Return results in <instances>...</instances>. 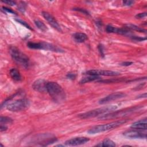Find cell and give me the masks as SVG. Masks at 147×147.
<instances>
[{"label": "cell", "mask_w": 147, "mask_h": 147, "mask_svg": "<svg viewBox=\"0 0 147 147\" xmlns=\"http://www.w3.org/2000/svg\"><path fill=\"white\" fill-rule=\"evenodd\" d=\"M146 93H144L143 94H141V95L138 96L137 98H146Z\"/></svg>", "instance_id": "obj_36"}, {"label": "cell", "mask_w": 147, "mask_h": 147, "mask_svg": "<svg viewBox=\"0 0 147 147\" xmlns=\"http://www.w3.org/2000/svg\"><path fill=\"white\" fill-rule=\"evenodd\" d=\"M90 139L86 137H78L67 140L64 144L67 146H77L86 144Z\"/></svg>", "instance_id": "obj_12"}, {"label": "cell", "mask_w": 147, "mask_h": 147, "mask_svg": "<svg viewBox=\"0 0 147 147\" xmlns=\"http://www.w3.org/2000/svg\"><path fill=\"white\" fill-rule=\"evenodd\" d=\"M133 62H124V63H122L121 64V66H130L131 64H132Z\"/></svg>", "instance_id": "obj_35"}, {"label": "cell", "mask_w": 147, "mask_h": 147, "mask_svg": "<svg viewBox=\"0 0 147 147\" xmlns=\"http://www.w3.org/2000/svg\"><path fill=\"white\" fill-rule=\"evenodd\" d=\"M27 46L31 49L34 50H44L56 52H63L64 51L58 46L47 42H29Z\"/></svg>", "instance_id": "obj_5"}, {"label": "cell", "mask_w": 147, "mask_h": 147, "mask_svg": "<svg viewBox=\"0 0 147 147\" xmlns=\"http://www.w3.org/2000/svg\"><path fill=\"white\" fill-rule=\"evenodd\" d=\"M126 121H127L126 119H122V120L113 122L109 124L94 126L92 127L90 129H89L87 131V132L89 134H95V133L107 131L109 130H112L122 125V124L126 122Z\"/></svg>", "instance_id": "obj_3"}, {"label": "cell", "mask_w": 147, "mask_h": 147, "mask_svg": "<svg viewBox=\"0 0 147 147\" xmlns=\"http://www.w3.org/2000/svg\"><path fill=\"white\" fill-rule=\"evenodd\" d=\"M2 2L8 5H10V6H15L16 5V3L15 1H9V0H8V1H3Z\"/></svg>", "instance_id": "obj_27"}, {"label": "cell", "mask_w": 147, "mask_h": 147, "mask_svg": "<svg viewBox=\"0 0 147 147\" xmlns=\"http://www.w3.org/2000/svg\"><path fill=\"white\" fill-rule=\"evenodd\" d=\"M3 10H4V11L7 12H8L9 13H12V14H16V12L15 11H13L12 9H9L8 8H7V7H3Z\"/></svg>", "instance_id": "obj_31"}, {"label": "cell", "mask_w": 147, "mask_h": 147, "mask_svg": "<svg viewBox=\"0 0 147 147\" xmlns=\"http://www.w3.org/2000/svg\"><path fill=\"white\" fill-rule=\"evenodd\" d=\"M30 105V101L26 98H21L7 104V109L11 111L18 112L26 110Z\"/></svg>", "instance_id": "obj_6"}, {"label": "cell", "mask_w": 147, "mask_h": 147, "mask_svg": "<svg viewBox=\"0 0 147 147\" xmlns=\"http://www.w3.org/2000/svg\"><path fill=\"white\" fill-rule=\"evenodd\" d=\"M47 81L44 79H39L35 81L32 85V88L36 91L39 93L47 92Z\"/></svg>", "instance_id": "obj_13"}, {"label": "cell", "mask_w": 147, "mask_h": 147, "mask_svg": "<svg viewBox=\"0 0 147 147\" xmlns=\"http://www.w3.org/2000/svg\"><path fill=\"white\" fill-rule=\"evenodd\" d=\"M97 146H109V147H113L115 146L116 145L115 142L112 141L109 138H107L104 140L102 142H101L100 144L97 145Z\"/></svg>", "instance_id": "obj_19"}, {"label": "cell", "mask_w": 147, "mask_h": 147, "mask_svg": "<svg viewBox=\"0 0 147 147\" xmlns=\"http://www.w3.org/2000/svg\"><path fill=\"white\" fill-rule=\"evenodd\" d=\"M98 50L100 52V54L102 56H104V53H103V46L102 44H99L98 47Z\"/></svg>", "instance_id": "obj_32"}, {"label": "cell", "mask_w": 147, "mask_h": 147, "mask_svg": "<svg viewBox=\"0 0 147 147\" xmlns=\"http://www.w3.org/2000/svg\"><path fill=\"white\" fill-rule=\"evenodd\" d=\"M9 52L12 59L21 67L28 68L30 64L29 58L19 49L15 46H11L9 48Z\"/></svg>", "instance_id": "obj_2"}, {"label": "cell", "mask_w": 147, "mask_h": 147, "mask_svg": "<svg viewBox=\"0 0 147 147\" xmlns=\"http://www.w3.org/2000/svg\"><path fill=\"white\" fill-rule=\"evenodd\" d=\"M124 136L129 138H146V130L134 129L129 130L124 133Z\"/></svg>", "instance_id": "obj_8"}, {"label": "cell", "mask_w": 147, "mask_h": 147, "mask_svg": "<svg viewBox=\"0 0 147 147\" xmlns=\"http://www.w3.org/2000/svg\"><path fill=\"white\" fill-rule=\"evenodd\" d=\"M86 74L88 75H103L108 77H115L120 75V73L116 71L109 70H90L87 71Z\"/></svg>", "instance_id": "obj_9"}, {"label": "cell", "mask_w": 147, "mask_h": 147, "mask_svg": "<svg viewBox=\"0 0 147 147\" xmlns=\"http://www.w3.org/2000/svg\"><path fill=\"white\" fill-rule=\"evenodd\" d=\"M67 77L69 79H74L76 77V75L74 74H72V73H68L67 75Z\"/></svg>", "instance_id": "obj_34"}, {"label": "cell", "mask_w": 147, "mask_h": 147, "mask_svg": "<svg viewBox=\"0 0 147 147\" xmlns=\"http://www.w3.org/2000/svg\"><path fill=\"white\" fill-rule=\"evenodd\" d=\"M117 108V105H111L108 106H105L99 107L96 109H94L89 111H87L84 113L79 114L78 115V117L81 118L86 119V118H93L95 117L98 115H99L101 114H103L105 113L110 112L112 111H114L116 110Z\"/></svg>", "instance_id": "obj_4"}, {"label": "cell", "mask_w": 147, "mask_h": 147, "mask_svg": "<svg viewBox=\"0 0 147 147\" xmlns=\"http://www.w3.org/2000/svg\"><path fill=\"white\" fill-rule=\"evenodd\" d=\"M42 15L43 17L46 19V20L56 30L58 31L62 32V28L57 21V20L55 19V18L50 13L47 12H42Z\"/></svg>", "instance_id": "obj_11"}, {"label": "cell", "mask_w": 147, "mask_h": 147, "mask_svg": "<svg viewBox=\"0 0 147 147\" xmlns=\"http://www.w3.org/2000/svg\"><path fill=\"white\" fill-rule=\"evenodd\" d=\"M10 75L11 78L15 81L17 82H20L22 80L21 75L19 70L16 68H12L10 70Z\"/></svg>", "instance_id": "obj_17"}, {"label": "cell", "mask_w": 147, "mask_h": 147, "mask_svg": "<svg viewBox=\"0 0 147 147\" xmlns=\"http://www.w3.org/2000/svg\"><path fill=\"white\" fill-rule=\"evenodd\" d=\"M74 11H79V12H81L86 15H89V13L86 11L85 9H81V8H74Z\"/></svg>", "instance_id": "obj_28"}, {"label": "cell", "mask_w": 147, "mask_h": 147, "mask_svg": "<svg viewBox=\"0 0 147 147\" xmlns=\"http://www.w3.org/2000/svg\"><path fill=\"white\" fill-rule=\"evenodd\" d=\"M122 3H123L124 5L128 6V7L132 6L134 4V1H124Z\"/></svg>", "instance_id": "obj_29"}, {"label": "cell", "mask_w": 147, "mask_h": 147, "mask_svg": "<svg viewBox=\"0 0 147 147\" xmlns=\"http://www.w3.org/2000/svg\"><path fill=\"white\" fill-rule=\"evenodd\" d=\"M47 93L55 102H62L66 99V95L64 90L56 82H47Z\"/></svg>", "instance_id": "obj_1"}, {"label": "cell", "mask_w": 147, "mask_h": 147, "mask_svg": "<svg viewBox=\"0 0 147 147\" xmlns=\"http://www.w3.org/2000/svg\"><path fill=\"white\" fill-rule=\"evenodd\" d=\"M73 38L74 40L78 43H83L87 39L88 36L84 33L81 32H77L73 35Z\"/></svg>", "instance_id": "obj_16"}, {"label": "cell", "mask_w": 147, "mask_h": 147, "mask_svg": "<svg viewBox=\"0 0 147 147\" xmlns=\"http://www.w3.org/2000/svg\"><path fill=\"white\" fill-rule=\"evenodd\" d=\"M106 31L107 33H115L122 35H126L130 34V31L126 28H118L111 26H107L106 28Z\"/></svg>", "instance_id": "obj_14"}, {"label": "cell", "mask_w": 147, "mask_h": 147, "mask_svg": "<svg viewBox=\"0 0 147 147\" xmlns=\"http://www.w3.org/2000/svg\"><path fill=\"white\" fill-rule=\"evenodd\" d=\"M16 21H17L19 23L21 24V25L24 26V27H26L28 29H29V30H32V28H31V27L28 24V23H27L25 22L24 21H23V20H21V19H16Z\"/></svg>", "instance_id": "obj_24"}, {"label": "cell", "mask_w": 147, "mask_h": 147, "mask_svg": "<svg viewBox=\"0 0 147 147\" xmlns=\"http://www.w3.org/2000/svg\"><path fill=\"white\" fill-rule=\"evenodd\" d=\"M19 11H20L22 12H24L26 11V5L24 3L21 2L19 5Z\"/></svg>", "instance_id": "obj_26"}, {"label": "cell", "mask_w": 147, "mask_h": 147, "mask_svg": "<svg viewBox=\"0 0 147 147\" xmlns=\"http://www.w3.org/2000/svg\"><path fill=\"white\" fill-rule=\"evenodd\" d=\"M126 96V94L124 93L121 92H117V93H114L111 94H109L107 95L106 97L101 99L99 101V103L101 105L105 104L107 103H109L110 102H111L113 101H115L118 99L122 98Z\"/></svg>", "instance_id": "obj_10"}, {"label": "cell", "mask_w": 147, "mask_h": 147, "mask_svg": "<svg viewBox=\"0 0 147 147\" xmlns=\"http://www.w3.org/2000/svg\"><path fill=\"white\" fill-rule=\"evenodd\" d=\"M99 79H101V78L99 76L89 75V77H85V78H83L81 81V83H88V82H90L94 81H96V80Z\"/></svg>", "instance_id": "obj_20"}, {"label": "cell", "mask_w": 147, "mask_h": 147, "mask_svg": "<svg viewBox=\"0 0 147 147\" xmlns=\"http://www.w3.org/2000/svg\"><path fill=\"white\" fill-rule=\"evenodd\" d=\"M8 128L7 126L4 125V124H1V127H0V130H1V132H3L4 131H6L7 130Z\"/></svg>", "instance_id": "obj_33"}, {"label": "cell", "mask_w": 147, "mask_h": 147, "mask_svg": "<svg viewBox=\"0 0 147 147\" xmlns=\"http://www.w3.org/2000/svg\"><path fill=\"white\" fill-rule=\"evenodd\" d=\"M136 108L137 107H133V108H130V109H128L121 110L112 112L110 113L103 114V115H101V117H99L98 118V119L100 120H107V119H110L117 118L118 117L125 116V115L129 114L131 112L135 110Z\"/></svg>", "instance_id": "obj_7"}, {"label": "cell", "mask_w": 147, "mask_h": 147, "mask_svg": "<svg viewBox=\"0 0 147 147\" xmlns=\"http://www.w3.org/2000/svg\"><path fill=\"white\" fill-rule=\"evenodd\" d=\"M124 79H108V80H102V81H98V82H101V83H117V82H124Z\"/></svg>", "instance_id": "obj_23"}, {"label": "cell", "mask_w": 147, "mask_h": 147, "mask_svg": "<svg viewBox=\"0 0 147 147\" xmlns=\"http://www.w3.org/2000/svg\"><path fill=\"white\" fill-rule=\"evenodd\" d=\"M131 39L133 40H136V41H138V42H141V41H144L146 40V38H142V37H140V36H131Z\"/></svg>", "instance_id": "obj_25"}, {"label": "cell", "mask_w": 147, "mask_h": 147, "mask_svg": "<svg viewBox=\"0 0 147 147\" xmlns=\"http://www.w3.org/2000/svg\"><path fill=\"white\" fill-rule=\"evenodd\" d=\"M0 122H1V124H11L13 122V119L9 117H4L1 116V119H0Z\"/></svg>", "instance_id": "obj_22"}, {"label": "cell", "mask_w": 147, "mask_h": 147, "mask_svg": "<svg viewBox=\"0 0 147 147\" xmlns=\"http://www.w3.org/2000/svg\"><path fill=\"white\" fill-rule=\"evenodd\" d=\"M132 129H138V130H146V118L142 119L138 121L134 122L130 126Z\"/></svg>", "instance_id": "obj_15"}, {"label": "cell", "mask_w": 147, "mask_h": 147, "mask_svg": "<svg viewBox=\"0 0 147 147\" xmlns=\"http://www.w3.org/2000/svg\"><path fill=\"white\" fill-rule=\"evenodd\" d=\"M125 28H126V29L130 30V31H137L138 32H144V33H146V30L143 29V28H140L135 25H133V24H126L125 26Z\"/></svg>", "instance_id": "obj_18"}, {"label": "cell", "mask_w": 147, "mask_h": 147, "mask_svg": "<svg viewBox=\"0 0 147 147\" xmlns=\"http://www.w3.org/2000/svg\"><path fill=\"white\" fill-rule=\"evenodd\" d=\"M146 16V12H144V13H138L136 16V18L137 19H142Z\"/></svg>", "instance_id": "obj_30"}, {"label": "cell", "mask_w": 147, "mask_h": 147, "mask_svg": "<svg viewBox=\"0 0 147 147\" xmlns=\"http://www.w3.org/2000/svg\"><path fill=\"white\" fill-rule=\"evenodd\" d=\"M35 24L36 25V26L42 31L43 32H46L48 30V28L47 27V26L41 21L36 20H35Z\"/></svg>", "instance_id": "obj_21"}]
</instances>
